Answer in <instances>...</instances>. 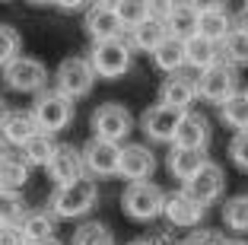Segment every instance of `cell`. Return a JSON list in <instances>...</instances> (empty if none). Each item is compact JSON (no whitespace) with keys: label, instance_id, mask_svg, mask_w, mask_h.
Instances as JSON below:
<instances>
[{"label":"cell","instance_id":"6da1fadb","mask_svg":"<svg viewBox=\"0 0 248 245\" xmlns=\"http://www.w3.org/2000/svg\"><path fill=\"white\" fill-rule=\"evenodd\" d=\"M95 197H99V188L93 179H80L73 185H61L51 191V201L48 210L54 213V220H80L89 210L95 207Z\"/></svg>","mask_w":248,"mask_h":245},{"label":"cell","instance_id":"7a4b0ae2","mask_svg":"<svg viewBox=\"0 0 248 245\" xmlns=\"http://www.w3.org/2000/svg\"><path fill=\"white\" fill-rule=\"evenodd\" d=\"M131 42L124 38H108V42H93L89 48V64L95 70V80H118L131 70Z\"/></svg>","mask_w":248,"mask_h":245},{"label":"cell","instance_id":"3957f363","mask_svg":"<svg viewBox=\"0 0 248 245\" xmlns=\"http://www.w3.org/2000/svg\"><path fill=\"white\" fill-rule=\"evenodd\" d=\"M89 128H93L95 140H108V144L121 147V140H127V134L134 131V115L121 102H102L89 118Z\"/></svg>","mask_w":248,"mask_h":245},{"label":"cell","instance_id":"277c9868","mask_svg":"<svg viewBox=\"0 0 248 245\" xmlns=\"http://www.w3.org/2000/svg\"><path fill=\"white\" fill-rule=\"evenodd\" d=\"M121 207H124V213L131 216V220H137V223L156 220V216H162V207H166V191H162L156 181H134V185L124 188Z\"/></svg>","mask_w":248,"mask_h":245},{"label":"cell","instance_id":"5b68a950","mask_svg":"<svg viewBox=\"0 0 248 245\" xmlns=\"http://www.w3.org/2000/svg\"><path fill=\"white\" fill-rule=\"evenodd\" d=\"M29 112L42 134H58V131H64L73 121V102L67 96H61L58 89H42Z\"/></svg>","mask_w":248,"mask_h":245},{"label":"cell","instance_id":"8992f818","mask_svg":"<svg viewBox=\"0 0 248 245\" xmlns=\"http://www.w3.org/2000/svg\"><path fill=\"white\" fill-rule=\"evenodd\" d=\"M54 83H58L61 96H67L70 102H77V99H83V96L93 93L95 70H93V64H89V58H77V54H70V58H64L58 64V70H54Z\"/></svg>","mask_w":248,"mask_h":245},{"label":"cell","instance_id":"52a82bcc","mask_svg":"<svg viewBox=\"0 0 248 245\" xmlns=\"http://www.w3.org/2000/svg\"><path fill=\"white\" fill-rule=\"evenodd\" d=\"M3 83L16 93H42L45 83H48V67L42 64L32 54H19L13 64L3 67Z\"/></svg>","mask_w":248,"mask_h":245},{"label":"cell","instance_id":"ba28073f","mask_svg":"<svg viewBox=\"0 0 248 245\" xmlns=\"http://www.w3.org/2000/svg\"><path fill=\"white\" fill-rule=\"evenodd\" d=\"M235 93H239V73H235V67L226 64V61L213 64L210 70H204L197 77V96L207 99V102L223 105V102L232 99Z\"/></svg>","mask_w":248,"mask_h":245},{"label":"cell","instance_id":"9c48e42d","mask_svg":"<svg viewBox=\"0 0 248 245\" xmlns=\"http://www.w3.org/2000/svg\"><path fill=\"white\" fill-rule=\"evenodd\" d=\"M182 191L194 204H201V207L207 210V204H217L219 197H223V191H226V175H223V166L213 163V159H207V166L201 169L191 181H185Z\"/></svg>","mask_w":248,"mask_h":245},{"label":"cell","instance_id":"30bf717a","mask_svg":"<svg viewBox=\"0 0 248 245\" xmlns=\"http://www.w3.org/2000/svg\"><path fill=\"white\" fill-rule=\"evenodd\" d=\"M83 166H86V175L95 179H115L118 166H121V147L108 144V140H95L89 137V144L83 147Z\"/></svg>","mask_w":248,"mask_h":245},{"label":"cell","instance_id":"8fae6325","mask_svg":"<svg viewBox=\"0 0 248 245\" xmlns=\"http://www.w3.org/2000/svg\"><path fill=\"white\" fill-rule=\"evenodd\" d=\"M178 121H182V112L162 105V102L150 105L143 115H140L143 134L150 140H156V144H172V140H175V131H178Z\"/></svg>","mask_w":248,"mask_h":245},{"label":"cell","instance_id":"7c38bea8","mask_svg":"<svg viewBox=\"0 0 248 245\" xmlns=\"http://www.w3.org/2000/svg\"><path fill=\"white\" fill-rule=\"evenodd\" d=\"M48 175H51L54 188L61 185H73V181L86 179V166H83V153L77 150V147L70 144H58V150H54L51 163H48Z\"/></svg>","mask_w":248,"mask_h":245},{"label":"cell","instance_id":"4fadbf2b","mask_svg":"<svg viewBox=\"0 0 248 245\" xmlns=\"http://www.w3.org/2000/svg\"><path fill=\"white\" fill-rule=\"evenodd\" d=\"M153 169H156V156H153L150 147H143V144L121 147V166H118V175L127 179V185H134V181H150Z\"/></svg>","mask_w":248,"mask_h":245},{"label":"cell","instance_id":"5bb4252c","mask_svg":"<svg viewBox=\"0 0 248 245\" xmlns=\"http://www.w3.org/2000/svg\"><path fill=\"white\" fill-rule=\"evenodd\" d=\"M194 99H197V80L194 77H188V73H172V77L162 80V86H159V102L162 105L188 115L191 105H194Z\"/></svg>","mask_w":248,"mask_h":245},{"label":"cell","instance_id":"9a60e30c","mask_svg":"<svg viewBox=\"0 0 248 245\" xmlns=\"http://www.w3.org/2000/svg\"><path fill=\"white\" fill-rule=\"evenodd\" d=\"M232 29H235V22H232V13H229L226 3H204L201 7V13H197V35L219 45Z\"/></svg>","mask_w":248,"mask_h":245},{"label":"cell","instance_id":"2e32d148","mask_svg":"<svg viewBox=\"0 0 248 245\" xmlns=\"http://www.w3.org/2000/svg\"><path fill=\"white\" fill-rule=\"evenodd\" d=\"M207 210L201 204H194L185 191H172L166 195V207H162V216H166L172 226H182V229H197L201 220H204Z\"/></svg>","mask_w":248,"mask_h":245},{"label":"cell","instance_id":"e0dca14e","mask_svg":"<svg viewBox=\"0 0 248 245\" xmlns=\"http://www.w3.org/2000/svg\"><path fill=\"white\" fill-rule=\"evenodd\" d=\"M172 144H175L178 150H201V153H207V147H210V121H207L204 115H197V112L182 115Z\"/></svg>","mask_w":248,"mask_h":245},{"label":"cell","instance_id":"ac0fdd59","mask_svg":"<svg viewBox=\"0 0 248 245\" xmlns=\"http://www.w3.org/2000/svg\"><path fill=\"white\" fill-rule=\"evenodd\" d=\"M86 32L93 42H108V38H121V22L115 16V3H93L86 7Z\"/></svg>","mask_w":248,"mask_h":245},{"label":"cell","instance_id":"d6986e66","mask_svg":"<svg viewBox=\"0 0 248 245\" xmlns=\"http://www.w3.org/2000/svg\"><path fill=\"white\" fill-rule=\"evenodd\" d=\"M19 229L26 245H45V242H54L58 220H54L51 210H26L19 220Z\"/></svg>","mask_w":248,"mask_h":245},{"label":"cell","instance_id":"ffe728a7","mask_svg":"<svg viewBox=\"0 0 248 245\" xmlns=\"http://www.w3.org/2000/svg\"><path fill=\"white\" fill-rule=\"evenodd\" d=\"M0 134H3V140H10V144L22 147L26 140H32L35 134H42L35 124V118H32V112H22V108H10L7 115H3V121H0Z\"/></svg>","mask_w":248,"mask_h":245},{"label":"cell","instance_id":"44dd1931","mask_svg":"<svg viewBox=\"0 0 248 245\" xmlns=\"http://www.w3.org/2000/svg\"><path fill=\"white\" fill-rule=\"evenodd\" d=\"M197 3H169V16H166V29L172 38L188 42L191 35H197Z\"/></svg>","mask_w":248,"mask_h":245},{"label":"cell","instance_id":"7402d4cb","mask_svg":"<svg viewBox=\"0 0 248 245\" xmlns=\"http://www.w3.org/2000/svg\"><path fill=\"white\" fill-rule=\"evenodd\" d=\"M219 58H223L219 54V45L204 38V35H191L185 42V67H194L197 73H204L213 64H219Z\"/></svg>","mask_w":248,"mask_h":245},{"label":"cell","instance_id":"603a6c76","mask_svg":"<svg viewBox=\"0 0 248 245\" xmlns=\"http://www.w3.org/2000/svg\"><path fill=\"white\" fill-rule=\"evenodd\" d=\"M169 38V29H166V19H156V16H146V22H140L137 29L131 32V48L137 51H146L153 54L162 42Z\"/></svg>","mask_w":248,"mask_h":245},{"label":"cell","instance_id":"cb8c5ba5","mask_svg":"<svg viewBox=\"0 0 248 245\" xmlns=\"http://www.w3.org/2000/svg\"><path fill=\"white\" fill-rule=\"evenodd\" d=\"M204 166H207V153H201V150H178V147H172V153H169V172L182 181H191Z\"/></svg>","mask_w":248,"mask_h":245},{"label":"cell","instance_id":"d4e9b609","mask_svg":"<svg viewBox=\"0 0 248 245\" xmlns=\"http://www.w3.org/2000/svg\"><path fill=\"white\" fill-rule=\"evenodd\" d=\"M54 150H58V144L51 140V134H35L32 140H26V144L19 147V163L26 169L48 166L51 156H54Z\"/></svg>","mask_w":248,"mask_h":245},{"label":"cell","instance_id":"484cf974","mask_svg":"<svg viewBox=\"0 0 248 245\" xmlns=\"http://www.w3.org/2000/svg\"><path fill=\"white\" fill-rule=\"evenodd\" d=\"M153 64L159 67L162 73H169V77H172V73H182V67H185V42H178V38L169 35L166 42L153 51Z\"/></svg>","mask_w":248,"mask_h":245},{"label":"cell","instance_id":"4316f807","mask_svg":"<svg viewBox=\"0 0 248 245\" xmlns=\"http://www.w3.org/2000/svg\"><path fill=\"white\" fill-rule=\"evenodd\" d=\"M219 118H223L235 134H239V131H248V93H235L232 99L223 102V105H219Z\"/></svg>","mask_w":248,"mask_h":245},{"label":"cell","instance_id":"83f0119b","mask_svg":"<svg viewBox=\"0 0 248 245\" xmlns=\"http://www.w3.org/2000/svg\"><path fill=\"white\" fill-rule=\"evenodd\" d=\"M115 16H118V22H121L124 32H134L140 22H146L150 3H143V0H118L115 3Z\"/></svg>","mask_w":248,"mask_h":245},{"label":"cell","instance_id":"f1b7e54d","mask_svg":"<svg viewBox=\"0 0 248 245\" xmlns=\"http://www.w3.org/2000/svg\"><path fill=\"white\" fill-rule=\"evenodd\" d=\"M29 181V169L22 166L19 159L7 156L3 163H0V191H13V195H19V188Z\"/></svg>","mask_w":248,"mask_h":245},{"label":"cell","instance_id":"f546056e","mask_svg":"<svg viewBox=\"0 0 248 245\" xmlns=\"http://www.w3.org/2000/svg\"><path fill=\"white\" fill-rule=\"evenodd\" d=\"M219 54L226 64H248V35L242 29H232L219 42Z\"/></svg>","mask_w":248,"mask_h":245},{"label":"cell","instance_id":"4dcf8cb0","mask_svg":"<svg viewBox=\"0 0 248 245\" xmlns=\"http://www.w3.org/2000/svg\"><path fill=\"white\" fill-rule=\"evenodd\" d=\"M73 245H118V239L105 223H83L73 232Z\"/></svg>","mask_w":248,"mask_h":245},{"label":"cell","instance_id":"1f68e13d","mask_svg":"<svg viewBox=\"0 0 248 245\" xmlns=\"http://www.w3.org/2000/svg\"><path fill=\"white\" fill-rule=\"evenodd\" d=\"M223 220L229 229L235 232H248V195H235L223 204Z\"/></svg>","mask_w":248,"mask_h":245},{"label":"cell","instance_id":"d6a6232c","mask_svg":"<svg viewBox=\"0 0 248 245\" xmlns=\"http://www.w3.org/2000/svg\"><path fill=\"white\" fill-rule=\"evenodd\" d=\"M22 54V38L10 22H0V70Z\"/></svg>","mask_w":248,"mask_h":245},{"label":"cell","instance_id":"836d02e7","mask_svg":"<svg viewBox=\"0 0 248 245\" xmlns=\"http://www.w3.org/2000/svg\"><path fill=\"white\" fill-rule=\"evenodd\" d=\"M26 213L22 207V197L13 191H0V226H16Z\"/></svg>","mask_w":248,"mask_h":245},{"label":"cell","instance_id":"e575fe53","mask_svg":"<svg viewBox=\"0 0 248 245\" xmlns=\"http://www.w3.org/2000/svg\"><path fill=\"white\" fill-rule=\"evenodd\" d=\"M229 156H232V163L242 172H248V131L232 134V140H229Z\"/></svg>","mask_w":248,"mask_h":245},{"label":"cell","instance_id":"d590c367","mask_svg":"<svg viewBox=\"0 0 248 245\" xmlns=\"http://www.w3.org/2000/svg\"><path fill=\"white\" fill-rule=\"evenodd\" d=\"M185 245H226V236L219 229H191Z\"/></svg>","mask_w":248,"mask_h":245},{"label":"cell","instance_id":"8d00e7d4","mask_svg":"<svg viewBox=\"0 0 248 245\" xmlns=\"http://www.w3.org/2000/svg\"><path fill=\"white\" fill-rule=\"evenodd\" d=\"M0 245H26L19 223L16 226H0Z\"/></svg>","mask_w":248,"mask_h":245},{"label":"cell","instance_id":"74e56055","mask_svg":"<svg viewBox=\"0 0 248 245\" xmlns=\"http://www.w3.org/2000/svg\"><path fill=\"white\" fill-rule=\"evenodd\" d=\"M235 29H242V32L248 35V3H245V7L239 10V19H235Z\"/></svg>","mask_w":248,"mask_h":245},{"label":"cell","instance_id":"f35d334b","mask_svg":"<svg viewBox=\"0 0 248 245\" xmlns=\"http://www.w3.org/2000/svg\"><path fill=\"white\" fill-rule=\"evenodd\" d=\"M127 245H153L150 239H134V242H127Z\"/></svg>","mask_w":248,"mask_h":245},{"label":"cell","instance_id":"ab89813d","mask_svg":"<svg viewBox=\"0 0 248 245\" xmlns=\"http://www.w3.org/2000/svg\"><path fill=\"white\" fill-rule=\"evenodd\" d=\"M226 245H248V242H242V239H226Z\"/></svg>","mask_w":248,"mask_h":245},{"label":"cell","instance_id":"60d3db41","mask_svg":"<svg viewBox=\"0 0 248 245\" xmlns=\"http://www.w3.org/2000/svg\"><path fill=\"white\" fill-rule=\"evenodd\" d=\"M45 245H61V242H58V239H54V242H45Z\"/></svg>","mask_w":248,"mask_h":245},{"label":"cell","instance_id":"b9f144b4","mask_svg":"<svg viewBox=\"0 0 248 245\" xmlns=\"http://www.w3.org/2000/svg\"><path fill=\"white\" fill-rule=\"evenodd\" d=\"M175 245H185V242H175Z\"/></svg>","mask_w":248,"mask_h":245}]
</instances>
